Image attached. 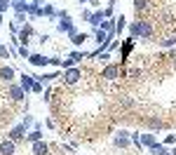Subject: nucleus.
I'll list each match as a JSON object with an SVG mask.
<instances>
[{"instance_id": "f257e3e1", "label": "nucleus", "mask_w": 176, "mask_h": 155, "mask_svg": "<svg viewBox=\"0 0 176 155\" xmlns=\"http://www.w3.org/2000/svg\"><path fill=\"white\" fill-rule=\"evenodd\" d=\"M12 150H14V146H12V143H5V146L0 148V153H2V155H12Z\"/></svg>"}]
</instances>
